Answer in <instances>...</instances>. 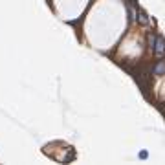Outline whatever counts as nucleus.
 <instances>
[{"instance_id":"f257e3e1","label":"nucleus","mask_w":165,"mask_h":165,"mask_svg":"<svg viewBox=\"0 0 165 165\" xmlns=\"http://www.w3.org/2000/svg\"><path fill=\"white\" fill-rule=\"evenodd\" d=\"M154 53L158 55V57H163V53H165V39L163 37H158L154 39Z\"/></svg>"},{"instance_id":"f03ea898","label":"nucleus","mask_w":165,"mask_h":165,"mask_svg":"<svg viewBox=\"0 0 165 165\" xmlns=\"http://www.w3.org/2000/svg\"><path fill=\"white\" fill-rule=\"evenodd\" d=\"M154 73H156V75H163V73H165V61H160V63L156 64Z\"/></svg>"},{"instance_id":"7ed1b4c3","label":"nucleus","mask_w":165,"mask_h":165,"mask_svg":"<svg viewBox=\"0 0 165 165\" xmlns=\"http://www.w3.org/2000/svg\"><path fill=\"white\" fill-rule=\"evenodd\" d=\"M138 20H140V22H141V24H145V26H147V24L150 22V20L147 18V15H145V13H143L141 9H140V11H138Z\"/></svg>"},{"instance_id":"20e7f679","label":"nucleus","mask_w":165,"mask_h":165,"mask_svg":"<svg viewBox=\"0 0 165 165\" xmlns=\"http://www.w3.org/2000/svg\"><path fill=\"white\" fill-rule=\"evenodd\" d=\"M147 156H149L147 150H141V152H140V158H141V160H147Z\"/></svg>"}]
</instances>
